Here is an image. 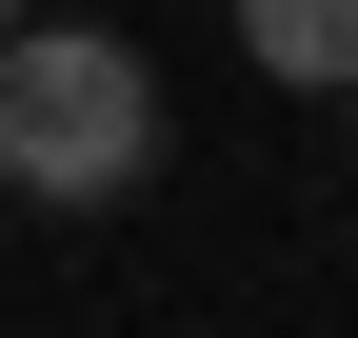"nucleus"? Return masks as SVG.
Instances as JSON below:
<instances>
[{
	"mask_svg": "<svg viewBox=\"0 0 358 338\" xmlns=\"http://www.w3.org/2000/svg\"><path fill=\"white\" fill-rule=\"evenodd\" d=\"M0 20H20V0H0Z\"/></svg>",
	"mask_w": 358,
	"mask_h": 338,
	"instance_id": "obj_3",
	"label": "nucleus"
},
{
	"mask_svg": "<svg viewBox=\"0 0 358 338\" xmlns=\"http://www.w3.org/2000/svg\"><path fill=\"white\" fill-rule=\"evenodd\" d=\"M239 60L299 80V100H338V80H358V0H239Z\"/></svg>",
	"mask_w": 358,
	"mask_h": 338,
	"instance_id": "obj_2",
	"label": "nucleus"
},
{
	"mask_svg": "<svg viewBox=\"0 0 358 338\" xmlns=\"http://www.w3.org/2000/svg\"><path fill=\"white\" fill-rule=\"evenodd\" d=\"M0 179L60 199V219L159 179V60L120 20H0Z\"/></svg>",
	"mask_w": 358,
	"mask_h": 338,
	"instance_id": "obj_1",
	"label": "nucleus"
}]
</instances>
